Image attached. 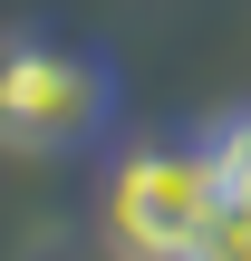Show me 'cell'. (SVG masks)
<instances>
[{"label":"cell","mask_w":251,"mask_h":261,"mask_svg":"<svg viewBox=\"0 0 251 261\" xmlns=\"http://www.w3.org/2000/svg\"><path fill=\"white\" fill-rule=\"evenodd\" d=\"M116 126V68L58 29L0 39V155H87Z\"/></svg>","instance_id":"2"},{"label":"cell","mask_w":251,"mask_h":261,"mask_svg":"<svg viewBox=\"0 0 251 261\" xmlns=\"http://www.w3.org/2000/svg\"><path fill=\"white\" fill-rule=\"evenodd\" d=\"M232 184L213 155V126H155L126 136V155L106 165V242L126 261H184L222 223Z\"/></svg>","instance_id":"1"},{"label":"cell","mask_w":251,"mask_h":261,"mask_svg":"<svg viewBox=\"0 0 251 261\" xmlns=\"http://www.w3.org/2000/svg\"><path fill=\"white\" fill-rule=\"evenodd\" d=\"M184 261H251V213H242V203H222V223H213Z\"/></svg>","instance_id":"4"},{"label":"cell","mask_w":251,"mask_h":261,"mask_svg":"<svg viewBox=\"0 0 251 261\" xmlns=\"http://www.w3.org/2000/svg\"><path fill=\"white\" fill-rule=\"evenodd\" d=\"M213 155H222V184H232V203L251 213V107L213 116Z\"/></svg>","instance_id":"3"}]
</instances>
